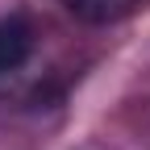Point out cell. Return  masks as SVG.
I'll return each mask as SVG.
<instances>
[{"instance_id":"1","label":"cell","mask_w":150,"mask_h":150,"mask_svg":"<svg viewBox=\"0 0 150 150\" xmlns=\"http://www.w3.org/2000/svg\"><path fill=\"white\" fill-rule=\"evenodd\" d=\"M33 21L25 13H8L0 17V75H13L29 63L33 54Z\"/></svg>"},{"instance_id":"2","label":"cell","mask_w":150,"mask_h":150,"mask_svg":"<svg viewBox=\"0 0 150 150\" xmlns=\"http://www.w3.org/2000/svg\"><path fill=\"white\" fill-rule=\"evenodd\" d=\"M71 17H79L88 25H117L125 17H134L146 0H63Z\"/></svg>"}]
</instances>
